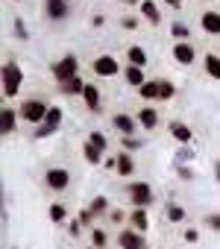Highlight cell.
Here are the masks:
<instances>
[{"instance_id":"20","label":"cell","mask_w":220,"mask_h":249,"mask_svg":"<svg viewBox=\"0 0 220 249\" xmlns=\"http://www.w3.org/2000/svg\"><path fill=\"white\" fill-rule=\"evenodd\" d=\"M129 223H132V229L135 231H147V226H150V217H147V208H135L132 214H129Z\"/></svg>"},{"instance_id":"9","label":"cell","mask_w":220,"mask_h":249,"mask_svg":"<svg viewBox=\"0 0 220 249\" xmlns=\"http://www.w3.org/2000/svg\"><path fill=\"white\" fill-rule=\"evenodd\" d=\"M173 59H176L179 65H191V62H197V50H194V44H191V41H176V44H173Z\"/></svg>"},{"instance_id":"21","label":"cell","mask_w":220,"mask_h":249,"mask_svg":"<svg viewBox=\"0 0 220 249\" xmlns=\"http://www.w3.org/2000/svg\"><path fill=\"white\" fill-rule=\"evenodd\" d=\"M141 15L150 24H162V12H159V6L153 3V0H141Z\"/></svg>"},{"instance_id":"14","label":"cell","mask_w":220,"mask_h":249,"mask_svg":"<svg viewBox=\"0 0 220 249\" xmlns=\"http://www.w3.org/2000/svg\"><path fill=\"white\" fill-rule=\"evenodd\" d=\"M82 100H85V108H88V111H100V100H103V97H100V88H97V85H88V82H85Z\"/></svg>"},{"instance_id":"11","label":"cell","mask_w":220,"mask_h":249,"mask_svg":"<svg viewBox=\"0 0 220 249\" xmlns=\"http://www.w3.org/2000/svg\"><path fill=\"white\" fill-rule=\"evenodd\" d=\"M44 9H47V18L65 21L68 12H71V3H68V0H44Z\"/></svg>"},{"instance_id":"36","label":"cell","mask_w":220,"mask_h":249,"mask_svg":"<svg viewBox=\"0 0 220 249\" xmlns=\"http://www.w3.org/2000/svg\"><path fill=\"white\" fill-rule=\"evenodd\" d=\"M121 27H124V30H135V27H138V18H135V15H124V18H121Z\"/></svg>"},{"instance_id":"30","label":"cell","mask_w":220,"mask_h":249,"mask_svg":"<svg viewBox=\"0 0 220 249\" xmlns=\"http://www.w3.org/2000/svg\"><path fill=\"white\" fill-rule=\"evenodd\" d=\"M188 161H194V150H191V144H182L176 153V164H188Z\"/></svg>"},{"instance_id":"42","label":"cell","mask_w":220,"mask_h":249,"mask_svg":"<svg viewBox=\"0 0 220 249\" xmlns=\"http://www.w3.org/2000/svg\"><path fill=\"white\" fill-rule=\"evenodd\" d=\"M91 24H94V27H103V24H106V18H103V15H94V18H91Z\"/></svg>"},{"instance_id":"6","label":"cell","mask_w":220,"mask_h":249,"mask_svg":"<svg viewBox=\"0 0 220 249\" xmlns=\"http://www.w3.org/2000/svg\"><path fill=\"white\" fill-rule=\"evenodd\" d=\"M129 199H132L135 208H147L153 202V188L147 182H132L129 185Z\"/></svg>"},{"instance_id":"8","label":"cell","mask_w":220,"mask_h":249,"mask_svg":"<svg viewBox=\"0 0 220 249\" xmlns=\"http://www.w3.org/2000/svg\"><path fill=\"white\" fill-rule=\"evenodd\" d=\"M118 243H121V249H147L144 234L135 231V229H124V231L118 234Z\"/></svg>"},{"instance_id":"41","label":"cell","mask_w":220,"mask_h":249,"mask_svg":"<svg viewBox=\"0 0 220 249\" xmlns=\"http://www.w3.org/2000/svg\"><path fill=\"white\" fill-rule=\"evenodd\" d=\"M109 217H112L115 223H124V211H121V208H115V211H109Z\"/></svg>"},{"instance_id":"29","label":"cell","mask_w":220,"mask_h":249,"mask_svg":"<svg viewBox=\"0 0 220 249\" xmlns=\"http://www.w3.org/2000/svg\"><path fill=\"white\" fill-rule=\"evenodd\" d=\"M88 208L94 211V217H100V214H106V211H109V199H106V196H94Z\"/></svg>"},{"instance_id":"4","label":"cell","mask_w":220,"mask_h":249,"mask_svg":"<svg viewBox=\"0 0 220 249\" xmlns=\"http://www.w3.org/2000/svg\"><path fill=\"white\" fill-rule=\"evenodd\" d=\"M91 68H94V73H97V76H106V79H109V76H118V73H121V62H118L115 56H109V53L97 56Z\"/></svg>"},{"instance_id":"39","label":"cell","mask_w":220,"mask_h":249,"mask_svg":"<svg viewBox=\"0 0 220 249\" xmlns=\"http://www.w3.org/2000/svg\"><path fill=\"white\" fill-rule=\"evenodd\" d=\"M205 226L214 229V231H220V214H208V217H205Z\"/></svg>"},{"instance_id":"3","label":"cell","mask_w":220,"mask_h":249,"mask_svg":"<svg viewBox=\"0 0 220 249\" xmlns=\"http://www.w3.org/2000/svg\"><path fill=\"white\" fill-rule=\"evenodd\" d=\"M53 76L59 79V85H65L68 79H73V76H79V59L73 56V53H68V56H62L56 65H53Z\"/></svg>"},{"instance_id":"33","label":"cell","mask_w":220,"mask_h":249,"mask_svg":"<svg viewBox=\"0 0 220 249\" xmlns=\"http://www.w3.org/2000/svg\"><path fill=\"white\" fill-rule=\"evenodd\" d=\"M65 217H68V211H65V205H59V202H53V205H50V220H53V223H62Z\"/></svg>"},{"instance_id":"15","label":"cell","mask_w":220,"mask_h":249,"mask_svg":"<svg viewBox=\"0 0 220 249\" xmlns=\"http://www.w3.org/2000/svg\"><path fill=\"white\" fill-rule=\"evenodd\" d=\"M18 111L15 108H3V114H0V129H3V135H12L15 126H18Z\"/></svg>"},{"instance_id":"31","label":"cell","mask_w":220,"mask_h":249,"mask_svg":"<svg viewBox=\"0 0 220 249\" xmlns=\"http://www.w3.org/2000/svg\"><path fill=\"white\" fill-rule=\"evenodd\" d=\"M167 220L170 223H182L185 220V208L182 205H167Z\"/></svg>"},{"instance_id":"34","label":"cell","mask_w":220,"mask_h":249,"mask_svg":"<svg viewBox=\"0 0 220 249\" xmlns=\"http://www.w3.org/2000/svg\"><path fill=\"white\" fill-rule=\"evenodd\" d=\"M141 147H144L141 138H135V135H132V138H124V150H127V153H135V150H141Z\"/></svg>"},{"instance_id":"32","label":"cell","mask_w":220,"mask_h":249,"mask_svg":"<svg viewBox=\"0 0 220 249\" xmlns=\"http://www.w3.org/2000/svg\"><path fill=\"white\" fill-rule=\"evenodd\" d=\"M88 141H91L100 153H106V147H109V141H106V135H103V132H91V135H88Z\"/></svg>"},{"instance_id":"19","label":"cell","mask_w":220,"mask_h":249,"mask_svg":"<svg viewBox=\"0 0 220 249\" xmlns=\"http://www.w3.org/2000/svg\"><path fill=\"white\" fill-rule=\"evenodd\" d=\"M138 123H141L144 129H156V126H159V111H156V108H147V106H144V108L138 111Z\"/></svg>"},{"instance_id":"43","label":"cell","mask_w":220,"mask_h":249,"mask_svg":"<svg viewBox=\"0 0 220 249\" xmlns=\"http://www.w3.org/2000/svg\"><path fill=\"white\" fill-rule=\"evenodd\" d=\"M165 3H167L170 9H179V6H182V0H165Z\"/></svg>"},{"instance_id":"40","label":"cell","mask_w":220,"mask_h":249,"mask_svg":"<svg viewBox=\"0 0 220 249\" xmlns=\"http://www.w3.org/2000/svg\"><path fill=\"white\" fill-rule=\"evenodd\" d=\"M197 237H200L197 229H185V240H188V243H197Z\"/></svg>"},{"instance_id":"27","label":"cell","mask_w":220,"mask_h":249,"mask_svg":"<svg viewBox=\"0 0 220 249\" xmlns=\"http://www.w3.org/2000/svg\"><path fill=\"white\" fill-rule=\"evenodd\" d=\"M12 30H15V38H18V41H27V38H30V27H27V21H24V18H15Z\"/></svg>"},{"instance_id":"23","label":"cell","mask_w":220,"mask_h":249,"mask_svg":"<svg viewBox=\"0 0 220 249\" xmlns=\"http://www.w3.org/2000/svg\"><path fill=\"white\" fill-rule=\"evenodd\" d=\"M141 100H159V79H147L141 88H138Z\"/></svg>"},{"instance_id":"45","label":"cell","mask_w":220,"mask_h":249,"mask_svg":"<svg viewBox=\"0 0 220 249\" xmlns=\"http://www.w3.org/2000/svg\"><path fill=\"white\" fill-rule=\"evenodd\" d=\"M214 176H217V182H220V161L214 164Z\"/></svg>"},{"instance_id":"12","label":"cell","mask_w":220,"mask_h":249,"mask_svg":"<svg viewBox=\"0 0 220 249\" xmlns=\"http://www.w3.org/2000/svg\"><path fill=\"white\" fill-rule=\"evenodd\" d=\"M167 129H170V135H173L179 144H191V141H194V132H191V126H188L185 120H170Z\"/></svg>"},{"instance_id":"38","label":"cell","mask_w":220,"mask_h":249,"mask_svg":"<svg viewBox=\"0 0 220 249\" xmlns=\"http://www.w3.org/2000/svg\"><path fill=\"white\" fill-rule=\"evenodd\" d=\"M79 223H82V226H91V223H94V211H91V208L79 211Z\"/></svg>"},{"instance_id":"44","label":"cell","mask_w":220,"mask_h":249,"mask_svg":"<svg viewBox=\"0 0 220 249\" xmlns=\"http://www.w3.org/2000/svg\"><path fill=\"white\" fill-rule=\"evenodd\" d=\"M121 3H127V6H135V3H138V6H141V0H121Z\"/></svg>"},{"instance_id":"5","label":"cell","mask_w":220,"mask_h":249,"mask_svg":"<svg viewBox=\"0 0 220 249\" xmlns=\"http://www.w3.org/2000/svg\"><path fill=\"white\" fill-rule=\"evenodd\" d=\"M59 126H62V108L59 106H50V111H47V117H44V123L38 126V138H50V135H56L59 132Z\"/></svg>"},{"instance_id":"22","label":"cell","mask_w":220,"mask_h":249,"mask_svg":"<svg viewBox=\"0 0 220 249\" xmlns=\"http://www.w3.org/2000/svg\"><path fill=\"white\" fill-rule=\"evenodd\" d=\"M202 65H205V73H208L211 79H220V56H214V53H205Z\"/></svg>"},{"instance_id":"10","label":"cell","mask_w":220,"mask_h":249,"mask_svg":"<svg viewBox=\"0 0 220 249\" xmlns=\"http://www.w3.org/2000/svg\"><path fill=\"white\" fill-rule=\"evenodd\" d=\"M200 27H202L205 36H220V12L205 9V12L200 15Z\"/></svg>"},{"instance_id":"37","label":"cell","mask_w":220,"mask_h":249,"mask_svg":"<svg viewBox=\"0 0 220 249\" xmlns=\"http://www.w3.org/2000/svg\"><path fill=\"white\" fill-rule=\"evenodd\" d=\"M176 173H179L185 182H191V179H194V170H191V167H185V164H176Z\"/></svg>"},{"instance_id":"35","label":"cell","mask_w":220,"mask_h":249,"mask_svg":"<svg viewBox=\"0 0 220 249\" xmlns=\"http://www.w3.org/2000/svg\"><path fill=\"white\" fill-rule=\"evenodd\" d=\"M91 240H94V249H103L106 246V231L103 229H94L91 231Z\"/></svg>"},{"instance_id":"18","label":"cell","mask_w":220,"mask_h":249,"mask_svg":"<svg viewBox=\"0 0 220 249\" xmlns=\"http://www.w3.org/2000/svg\"><path fill=\"white\" fill-rule=\"evenodd\" d=\"M115 170H118L124 179L135 173V161H132V156H129L127 150H121V153H118V167H115Z\"/></svg>"},{"instance_id":"13","label":"cell","mask_w":220,"mask_h":249,"mask_svg":"<svg viewBox=\"0 0 220 249\" xmlns=\"http://www.w3.org/2000/svg\"><path fill=\"white\" fill-rule=\"evenodd\" d=\"M112 123H115V129L121 132V138H132V135H135V120H132L129 114L121 111V114L112 117Z\"/></svg>"},{"instance_id":"2","label":"cell","mask_w":220,"mask_h":249,"mask_svg":"<svg viewBox=\"0 0 220 249\" xmlns=\"http://www.w3.org/2000/svg\"><path fill=\"white\" fill-rule=\"evenodd\" d=\"M47 111H50V106H47L44 100H27V103H21V108H18L21 120H27V123H36V126H41V123H44Z\"/></svg>"},{"instance_id":"25","label":"cell","mask_w":220,"mask_h":249,"mask_svg":"<svg viewBox=\"0 0 220 249\" xmlns=\"http://www.w3.org/2000/svg\"><path fill=\"white\" fill-rule=\"evenodd\" d=\"M62 91H65V94H73V97H76V94H82V91H85V82H82L79 76H73V79H68V82L62 85Z\"/></svg>"},{"instance_id":"1","label":"cell","mask_w":220,"mask_h":249,"mask_svg":"<svg viewBox=\"0 0 220 249\" xmlns=\"http://www.w3.org/2000/svg\"><path fill=\"white\" fill-rule=\"evenodd\" d=\"M21 85H24V71H21V65H18V62H6V65H3V94L12 100V97H18Z\"/></svg>"},{"instance_id":"7","label":"cell","mask_w":220,"mask_h":249,"mask_svg":"<svg viewBox=\"0 0 220 249\" xmlns=\"http://www.w3.org/2000/svg\"><path fill=\"white\" fill-rule=\"evenodd\" d=\"M44 182H47L50 191H65V188L71 185V173H68L65 167H50L47 176H44Z\"/></svg>"},{"instance_id":"26","label":"cell","mask_w":220,"mask_h":249,"mask_svg":"<svg viewBox=\"0 0 220 249\" xmlns=\"http://www.w3.org/2000/svg\"><path fill=\"white\" fill-rule=\"evenodd\" d=\"M176 97V85L167 79H159V100H173Z\"/></svg>"},{"instance_id":"24","label":"cell","mask_w":220,"mask_h":249,"mask_svg":"<svg viewBox=\"0 0 220 249\" xmlns=\"http://www.w3.org/2000/svg\"><path fill=\"white\" fill-rule=\"evenodd\" d=\"M82 156H85V161H88V164H103V153H100L91 141H85V144H82Z\"/></svg>"},{"instance_id":"16","label":"cell","mask_w":220,"mask_h":249,"mask_svg":"<svg viewBox=\"0 0 220 249\" xmlns=\"http://www.w3.org/2000/svg\"><path fill=\"white\" fill-rule=\"evenodd\" d=\"M127 62L135 65V68H147V50H144L141 44H132V47L127 50Z\"/></svg>"},{"instance_id":"17","label":"cell","mask_w":220,"mask_h":249,"mask_svg":"<svg viewBox=\"0 0 220 249\" xmlns=\"http://www.w3.org/2000/svg\"><path fill=\"white\" fill-rule=\"evenodd\" d=\"M124 79L132 85V88H141L147 79H144V68H135V65H127L124 68Z\"/></svg>"},{"instance_id":"28","label":"cell","mask_w":220,"mask_h":249,"mask_svg":"<svg viewBox=\"0 0 220 249\" xmlns=\"http://www.w3.org/2000/svg\"><path fill=\"white\" fill-rule=\"evenodd\" d=\"M170 36H173L176 41H188V38H191V30H188L185 24L176 21V24H170Z\"/></svg>"},{"instance_id":"46","label":"cell","mask_w":220,"mask_h":249,"mask_svg":"<svg viewBox=\"0 0 220 249\" xmlns=\"http://www.w3.org/2000/svg\"><path fill=\"white\" fill-rule=\"evenodd\" d=\"M68 3H73V0H68Z\"/></svg>"}]
</instances>
